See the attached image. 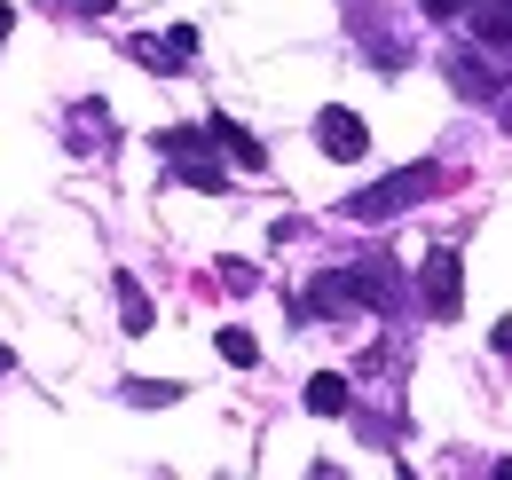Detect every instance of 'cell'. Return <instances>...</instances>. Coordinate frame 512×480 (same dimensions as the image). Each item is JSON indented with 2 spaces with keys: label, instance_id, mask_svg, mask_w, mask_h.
Instances as JSON below:
<instances>
[{
  "label": "cell",
  "instance_id": "6da1fadb",
  "mask_svg": "<svg viewBox=\"0 0 512 480\" xmlns=\"http://www.w3.org/2000/svg\"><path fill=\"white\" fill-rule=\"evenodd\" d=\"M434 189H442V166H434V158H418V166H402V174L371 181L363 197H347L339 213L371 229V221H394V213H410V205H418V197H434Z\"/></svg>",
  "mask_w": 512,
  "mask_h": 480
},
{
  "label": "cell",
  "instance_id": "7a4b0ae2",
  "mask_svg": "<svg viewBox=\"0 0 512 480\" xmlns=\"http://www.w3.org/2000/svg\"><path fill=\"white\" fill-rule=\"evenodd\" d=\"M158 150L174 158V181H182V189H197V197H221V189H229V166L213 158V150H221L213 126H166Z\"/></svg>",
  "mask_w": 512,
  "mask_h": 480
},
{
  "label": "cell",
  "instance_id": "3957f363",
  "mask_svg": "<svg viewBox=\"0 0 512 480\" xmlns=\"http://www.w3.org/2000/svg\"><path fill=\"white\" fill-rule=\"evenodd\" d=\"M418 300H426V315H457V307H465V260H457V252H426V268H418Z\"/></svg>",
  "mask_w": 512,
  "mask_h": 480
},
{
  "label": "cell",
  "instance_id": "277c9868",
  "mask_svg": "<svg viewBox=\"0 0 512 480\" xmlns=\"http://www.w3.org/2000/svg\"><path fill=\"white\" fill-rule=\"evenodd\" d=\"M316 150H323V158H339V166H355V158L371 150V126L331 103V111H316Z\"/></svg>",
  "mask_w": 512,
  "mask_h": 480
},
{
  "label": "cell",
  "instance_id": "5b68a950",
  "mask_svg": "<svg viewBox=\"0 0 512 480\" xmlns=\"http://www.w3.org/2000/svg\"><path fill=\"white\" fill-rule=\"evenodd\" d=\"M347 292H355V307H371V315H394V307H402V276L371 252V260L347 268Z\"/></svg>",
  "mask_w": 512,
  "mask_h": 480
},
{
  "label": "cell",
  "instance_id": "8992f818",
  "mask_svg": "<svg viewBox=\"0 0 512 480\" xmlns=\"http://www.w3.org/2000/svg\"><path fill=\"white\" fill-rule=\"evenodd\" d=\"M449 87L473 95V103H497V95H505V71L481 56V48H457V56H449Z\"/></svg>",
  "mask_w": 512,
  "mask_h": 480
},
{
  "label": "cell",
  "instance_id": "52a82bcc",
  "mask_svg": "<svg viewBox=\"0 0 512 480\" xmlns=\"http://www.w3.org/2000/svg\"><path fill=\"white\" fill-rule=\"evenodd\" d=\"M308 410H316V418H347V410H355V394H347L339 370H316V378H308Z\"/></svg>",
  "mask_w": 512,
  "mask_h": 480
},
{
  "label": "cell",
  "instance_id": "ba28073f",
  "mask_svg": "<svg viewBox=\"0 0 512 480\" xmlns=\"http://www.w3.org/2000/svg\"><path fill=\"white\" fill-rule=\"evenodd\" d=\"M473 40H481V48H505V56H512V0H489V8L473 0Z\"/></svg>",
  "mask_w": 512,
  "mask_h": 480
},
{
  "label": "cell",
  "instance_id": "9c48e42d",
  "mask_svg": "<svg viewBox=\"0 0 512 480\" xmlns=\"http://www.w3.org/2000/svg\"><path fill=\"white\" fill-rule=\"evenodd\" d=\"M213 142H221V150H229L245 174H260V166H268V150H260V142H253V134H245L237 119H213Z\"/></svg>",
  "mask_w": 512,
  "mask_h": 480
},
{
  "label": "cell",
  "instance_id": "30bf717a",
  "mask_svg": "<svg viewBox=\"0 0 512 480\" xmlns=\"http://www.w3.org/2000/svg\"><path fill=\"white\" fill-rule=\"evenodd\" d=\"M111 292H119V331H134V339H142V331H150V292L134 284L127 268H119V284H111Z\"/></svg>",
  "mask_w": 512,
  "mask_h": 480
},
{
  "label": "cell",
  "instance_id": "8fae6325",
  "mask_svg": "<svg viewBox=\"0 0 512 480\" xmlns=\"http://www.w3.org/2000/svg\"><path fill=\"white\" fill-rule=\"evenodd\" d=\"M103 103H79V111H71V150H111V134H103Z\"/></svg>",
  "mask_w": 512,
  "mask_h": 480
},
{
  "label": "cell",
  "instance_id": "7c38bea8",
  "mask_svg": "<svg viewBox=\"0 0 512 480\" xmlns=\"http://www.w3.org/2000/svg\"><path fill=\"white\" fill-rule=\"evenodd\" d=\"M213 347H221V362H237V370H253V362H260V339H253V331H237V323H221Z\"/></svg>",
  "mask_w": 512,
  "mask_h": 480
},
{
  "label": "cell",
  "instance_id": "4fadbf2b",
  "mask_svg": "<svg viewBox=\"0 0 512 480\" xmlns=\"http://www.w3.org/2000/svg\"><path fill=\"white\" fill-rule=\"evenodd\" d=\"M182 386H166V378H127V402H174Z\"/></svg>",
  "mask_w": 512,
  "mask_h": 480
},
{
  "label": "cell",
  "instance_id": "5bb4252c",
  "mask_svg": "<svg viewBox=\"0 0 512 480\" xmlns=\"http://www.w3.org/2000/svg\"><path fill=\"white\" fill-rule=\"evenodd\" d=\"M418 8H426L434 24H457V16H473V0H418Z\"/></svg>",
  "mask_w": 512,
  "mask_h": 480
},
{
  "label": "cell",
  "instance_id": "9a60e30c",
  "mask_svg": "<svg viewBox=\"0 0 512 480\" xmlns=\"http://www.w3.org/2000/svg\"><path fill=\"white\" fill-rule=\"evenodd\" d=\"M166 56H174V63L197 56V32H190V24H174V32H166Z\"/></svg>",
  "mask_w": 512,
  "mask_h": 480
},
{
  "label": "cell",
  "instance_id": "2e32d148",
  "mask_svg": "<svg viewBox=\"0 0 512 480\" xmlns=\"http://www.w3.org/2000/svg\"><path fill=\"white\" fill-rule=\"evenodd\" d=\"M8 32H16V8H8V0H0V40H8Z\"/></svg>",
  "mask_w": 512,
  "mask_h": 480
},
{
  "label": "cell",
  "instance_id": "e0dca14e",
  "mask_svg": "<svg viewBox=\"0 0 512 480\" xmlns=\"http://www.w3.org/2000/svg\"><path fill=\"white\" fill-rule=\"evenodd\" d=\"M497 355H512V323H497Z\"/></svg>",
  "mask_w": 512,
  "mask_h": 480
},
{
  "label": "cell",
  "instance_id": "ac0fdd59",
  "mask_svg": "<svg viewBox=\"0 0 512 480\" xmlns=\"http://www.w3.org/2000/svg\"><path fill=\"white\" fill-rule=\"evenodd\" d=\"M0 370H8V347H0Z\"/></svg>",
  "mask_w": 512,
  "mask_h": 480
}]
</instances>
